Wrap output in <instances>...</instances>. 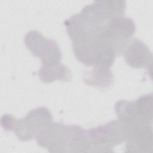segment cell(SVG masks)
I'll use <instances>...</instances> for the list:
<instances>
[{
	"label": "cell",
	"instance_id": "1",
	"mask_svg": "<svg viewBox=\"0 0 153 153\" xmlns=\"http://www.w3.org/2000/svg\"><path fill=\"white\" fill-rule=\"evenodd\" d=\"M127 130L118 119L86 130L88 152H109L127 139Z\"/></svg>",
	"mask_w": 153,
	"mask_h": 153
},
{
	"label": "cell",
	"instance_id": "2",
	"mask_svg": "<svg viewBox=\"0 0 153 153\" xmlns=\"http://www.w3.org/2000/svg\"><path fill=\"white\" fill-rule=\"evenodd\" d=\"M135 31L134 21L130 17L122 16L108 20L100 36L117 55H121Z\"/></svg>",
	"mask_w": 153,
	"mask_h": 153
},
{
	"label": "cell",
	"instance_id": "3",
	"mask_svg": "<svg viewBox=\"0 0 153 153\" xmlns=\"http://www.w3.org/2000/svg\"><path fill=\"white\" fill-rule=\"evenodd\" d=\"M53 122L49 109L41 106L30 111L25 118L16 119L13 131L19 140L29 141L35 138Z\"/></svg>",
	"mask_w": 153,
	"mask_h": 153
},
{
	"label": "cell",
	"instance_id": "4",
	"mask_svg": "<svg viewBox=\"0 0 153 153\" xmlns=\"http://www.w3.org/2000/svg\"><path fill=\"white\" fill-rule=\"evenodd\" d=\"M71 127L53 122L35 137L37 144L50 152H69Z\"/></svg>",
	"mask_w": 153,
	"mask_h": 153
},
{
	"label": "cell",
	"instance_id": "5",
	"mask_svg": "<svg viewBox=\"0 0 153 153\" xmlns=\"http://www.w3.org/2000/svg\"><path fill=\"white\" fill-rule=\"evenodd\" d=\"M24 41L32 54L39 58L42 62L60 61L62 59L61 50L56 41L46 38L37 30L27 32Z\"/></svg>",
	"mask_w": 153,
	"mask_h": 153
},
{
	"label": "cell",
	"instance_id": "6",
	"mask_svg": "<svg viewBox=\"0 0 153 153\" xmlns=\"http://www.w3.org/2000/svg\"><path fill=\"white\" fill-rule=\"evenodd\" d=\"M126 152H151L152 149V124L136 126L128 130Z\"/></svg>",
	"mask_w": 153,
	"mask_h": 153
},
{
	"label": "cell",
	"instance_id": "7",
	"mask_svg": "<svg viewBox=\"0 0 153 153\" xmlns=\"http://www.w3.org/2000/svg\"><path fill=\"white\" fill-rule=\"evenodd\" d=\"M125 60L131 68H146L151 70L152 55L148 47L140 40L131 39L126 45L124 51Z\"/></svg>",
	"mask_w": 153,
	"mask_h": 153
},
{
	"label": "cell",
	"instance_id": "8",
	"mask_svg": "<svg viewBox=\"0 0 153 153\" xmlns=\"http://www.w3.org/2000/svg\"><path fill=\"white\" fill-rule=\"evenodd\" d=\"M38 74L40 81L45 83L56 80L68 82L72 78L71 71L60 61L41 62Z\"/></svg>",
	"mask_w": 153,
	"mask_h": 153
},
{
	"label": "cell",
	"instance_id": "9",
	"mask_svg": "<svg viewBox=\"0 0 153 153\" xmlns=\"http://www.w3.org/2000/svg\"><path fill=\"white\" fill-rule=\"evenodd\" d=\"M83 79L90 86L105 90L112 85L114 75L109 68L94 66L84 72Z\"/></svg>",
	"mask_w": 153,
	"mask_h": 153
},
{
	"label": "cell",
	"instance_id": "10",
	"mask_svg": "<svg viewBox=\"0 0 153 153\" xmlns=\"http://www.w3.org/2000/svg\"><path fill=\"white\" fill-rule=\"evenodd\" d=\"M100 15L108 22L124 16L126 8L125 1H95L93 2Z\"/></svg>",
	"mask_w": 153,
	"mask_h": 153
},
{
	"label": "cell",
	"instance_id": "11",
	"mask_svg": "<svg viewBox=\"0 0 153 153\" xmlns=\"http://www.w3.org/2000/svg\"><path fill=\"white\" fill-rule=\"evenodd\" d=\"M134 102L139 115L146 122L152 124V94L143 95Z\"/></svg>",
	"mask_w": 153,
	"mask_h": 153
},
{
	"label": "cell",
	"instance_id": "12",
	"mask_svg": "<svg viewBox=\"0 0 153 153\" xmlns=\"http://www.w3.org/2000/svg\"><path fill=\"white\" fill-rule=\"evenodd\" d=\"M16 118L10 114H4L1 117V126L6 131H13Z\"/></svg>",
	"mask_w": 153,
	"mask_h": 153
}]
</instances>
